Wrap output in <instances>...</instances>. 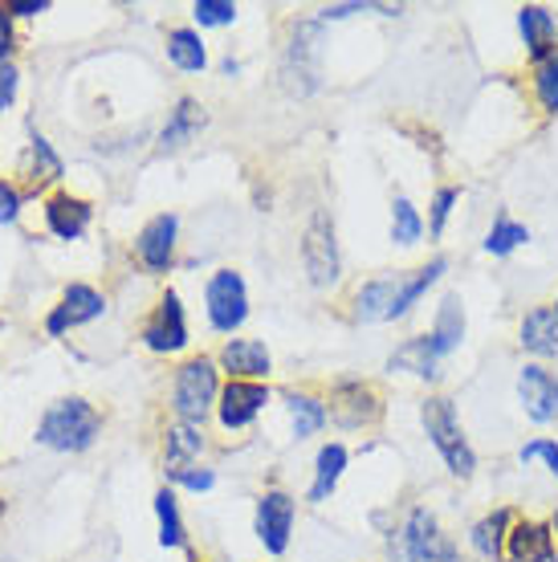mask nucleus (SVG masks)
I'll return each instance as SVG.
<instances>
[{
    "instance_id": "33",
    "label": "nucleus",
    "mask_w": 558,
    "mask_h": 562,
    "mask_svg": "<svg viewBox=\"0 0 558 562\" xmlns=\"http://www.w3.org/2000/svg\"><path fill=\"white\" fill-rule=\"evenodd\" d=\"M457 204H461V188H453V183L436 188L433 204H428V237H440V233H445L448 216H453Z\"/></svg>"
},
{
    "instance_id": "37",
    "label": "nucleus",
    "mask_w": 558,
    "mask_h": 562,
    "mask_svg": "<svg viewBox=\"0 0 558 562\" xmlns=\"http://www.w3.org/2000/svg\"><path fill=\"white\" fill-rule=\"evenodd\" d=\"M176 485H183V490H192V493H209L212 485H216V473H212V469H183V473H176Z\"/></svg>"
},
{
    "instance_id": "28",
    "label": "nucleus",
    "mask_w": 558,
    "mask_h": 562,
    "mask_svg": "<svg viewBox=\"0 0 558 562\" xmlns=\"http://www.w3.org/2000/svg\"><path fill=\"white\" fill-rule=\"evenodd\" d=\"M168 57L183 74H200L209 66V49H204L196 29H168Z\"/></svg>"
},
{
    "instance_id": "1",
    "label": "nucleus",
    "mask_w": 558,
    "mask_h": 562,
    "mask_svg": "<svg viewBox=\"0 0 558 562\" xmlns=\"http://www.w3.org/2000/svg\"><path fill=\"white\" fill-rule=\"evenodd\" d=\"M388 547L395 562H465L461 547L453 542V535L436 518V509L428 506L408 509L404 521L391 530Z\"/></svg>"
},
{
    "instance_id": "14",
    "label": "nucleus",
    "mask_w": 558,
    "mask_h": 562,
    "mask_svg": "<svg viewBox=\"0 0 558 562\" xmlns=\"http://www.w3.org/2000/svg\"><path fill=\"white\" fill-rule=\"evenodd\" d=\"M216 363L228 371V380L266 383L269 371H274V355H269V347L261 338H228Z\"/></svg>"
},
{
    "instance_id": "38",
    "label": "nucleus",
    "mask_w": 558,
    "mask_h": 562,
    "mask_svg": "<svg viewBox=\"0 0 558 562\" xmlns=\"http://www.w3.org/2000/svg\"><path fill=\"white\" fill-rule=\"evenodd\" d=\"M16 82H21V74H16L13 61H0V111H9V106H13Z\"/></svg>"
},
{
    "instance_id": "7",
    "label": "nucleus",
    "mask_w": 558,
    "mask_h": 562,
    "mask_svg": "<svg viewBox=\"0 0 558 562\" xmlns=\"http://www.w3.org/2000/svg\"><path fill=\"white\" fill-rule=\"evenodd\" d=\"M302 266H306L310 281L314 285H335L338 281V240H335V221L322 209H314L306 225V237H302Z\"/></svg>"
},
{
    "instance_id": "45",
    "label": "nucleus",
    "mask_w": 558,
    "mask_h": 562,
    "mask_svg": "<svg viewBox=\"0 0 558 562\" xmlns=\"http://www.w3.org/2000/svg\"><path fill=\"white\" fill-rule=\"evenodd\" d=\"M555 314H558V297H555Z\"/></svg>"
},
{
    "instance_id": "40",
    "label": "nucleus",
    "mask_w": 558,
    "mask_h": 562,
    "mask_svg": "<svg viewBox=\"0 0 558 562\" xmlns=\"http://www.w3.org/2000/svg\"><path fill=\"white\" fill-rule=\"evenodd\" d=\"M13 54V13H9V4H0V61H9Z\"/></svg>"
},
{
    "instance_id": "35",
    "label": "nucleus",
    "mask_w": 558,
    "mask_h": 562,
    "mask_svg": "<svg viewBox=\"0 0 558 562\" xmlns=\"http://www.w3.org/2000/svg\"><path fill=\"white\" fill-rule=\"evenodd\" d=\"M192 16H196V25L200 29L233 25V21H237V4H233V0H196Z\"/></svg>"
},
{
    "instance_id": "18",
    "label": "nucleus",
    "mask_w": 558,
    "mask_h": 562,
    "mask_svg": "<svg viewBox=\"0 0 558 562\" xmlns=\"http://www.w3.org/2000/svg\"><path fill=\"white\" fill-rule=\"evenodd\" d=\"M319 49H322V25H314V21L293 25V42H290V54H286V78H293V90H298V78H306V94L319 86Z\"/></svg>"
},
{
    "instance_id": "39",
    "label": "nucleus",
    "mask_w": 558,
    "mask_h": 562,
    "mask_svg": "<svg viewBox=\"0 0 558 562\" xmlns=\"http://www.w3.org/2000/svg\"><path fill=\"white\" fill-rule=\"evenodd\" d=\"M16 212H21V192H16L13 183L0 180V225H13Z\"/></svg>"
},
{
    "instance_id": "24",
    "label": "nucleus",
    "mask_w": 558,
    "mask_h": 562,
    "mask_svg": "<svg viewBox=\"0 0 558 562\" xmlns=\"http://www.w3.org/2000/svg\"><path fill=\"white\" fill-rule=\"evenodd\" d=\"M90 216H94V209L86 204V200L78 196H54L49 204H45V225H49V233L62 240H78L86 233V225H90Z\"/></svg>"
},
{
    "instance_id": "9",
    "label": "nucleus",
    "mask_w": 558,
    "mask_h": 562,
    "mask_svg": "<svg viewBox=\"0 0 558 562\" xmlns=\"http://www.w3.org/2000/svg\"><path fill=\"white\" fill-rule=\"evenodd\" d=\"M517 404L534 424L558 420V375L543 363H526L517 371Z\"/></svg>"
},
{
    "instance_id": "4",
    "label": "nucleus",
    "mask_w": 558,
    "mask_h": 562,
    "mask_svg": "<svg viewBox=\"0 0 558 562\" xmlns=\"http://www.w3.org/2000/svg\"><path fill=\"white\" fill-rule=\"evenodd\" d=\"M221 400V380H216V363L209 355H196L176 371V387H171V408L183 424H204L212 408Z\"/></svg>"
},
{
    "instance_id": "6",
    "label": "nucleus",
    "mask_w": 558,
    "mask_h": 562,
    "mask_svg": "<svg viewBox=\"0 0 558 562\" xmlns=\"http://www.w3.org/2000/svg\"><path fill=\"white\" fill-rule=\"evenodd\" d=\"M326 416L338 428H371L383 416V395L367 380H338L326 400Z\"/></svg>"
},
{
    "instance_id": "30",
    "label": "nucleus",
    "mask_w": 558,
    "mask_h": 562,
    "mask_svg": "<svg viewBox=\"0 0 558 562\" xmlns=\"http://www.w3.org/2000/svg\"><path fill=\"white\" fill-rule=\"evenodd\" d=\"M155 518H159V547H183V521H180V506H176V493L159 490L155 493Z\"/></svg>"
},
{
    "instance_id": "32",
    "label": "nucleus",
    "mask_w": 558,
    "mask_h": 562,
    "mask_svg": "<svg viewBox=\"0 0 558 562\" xmlns=\"http://www.w3.org/2000/svg\"><path fill=\"white\" fill-rule=\"evenodd\" d=\"M534 99H538V106H543L546 114H558V54H550L546 61H538L534 66Z\"/></svg>"
},
{
    "instance_id": "20",
    "label": "nucleus",
    "mask_w": 558,
    "mask_h": 562,
    "mask_svg": "<svg viewBox=\"0 0 558 562\" xmlns=\"http://www.w3.org/2000/svg\"><path fill=\"white\" fill-rule=\"evenodd\" d=\"M514 509L498 506L489 509L486 518H477L469 526V547H473L477 559L486 562H505V538H510V526H514Z\"/></svg>"
},
{
    "instance_id": "29",
    "label": "nucleus",
    "mask_w": 558,
    "mask_h": 562,
    "mask_svg": "<svg viewBox=\"0 0 558 562\" xmlns=\"http://www.w3.org/2000/svg\"><path fill=\"white\" fill-rule=\"evenodd\" d=\"M420 237H424V216L408 196H395L391 200V240L408 249V245H420Z\"/></svg>"
},
{
    "instance_id": "5",
    "label": "nucleus",
    "mask_w": 558,
    "mask_h": 562,
    "mask_svg": "<svg viewBox=\"0 0 558 562\" xmlns=\"http://www.w3.org/2000/svg\"><path fill=\"white\" fill-rule=\"evenodd\" d=\"M204 306H209V323L221 335H233L249 318V290L237 269H216L204 285Z\"/></svg>"
},
{
    "instance_id": "11",
    "label": "nucleus",
    "mask_w": 558,
    "mask_h": 562,
    "mask_svg": "<svg viewBox=\"0 0 558 562\" xmlns=\"http://www.w3.org/2000/svg\"><path fill=\"white\" fill-rule=\"evenodd\" d=\"M143 342L152 347L155 355H176L188 347V323H183V302L176 290H168V294L159 297V306H155V314L147 318V326H143Z\"/></svg>"
},
{
    "instance_id": "21",
    "label": "nucleus",
    "mask_w": 558,
    "mask_h": 562,
    "mask_svg": "<svg viewBox=\"0 0 558 562\" xmlns=\"http://www.w3.org/2000/svg\"><path fill=\"white\" fill-rule=\"evenodd\" d=\"M517 342L522 351L534 355V359H555L558 355V314L555 306H534L522 314V326H517Z\"/></svg>"
},
{
    "instance_id": "10",
    "label": "nucleus",
    "mask_w": 558,
    "mask_h": 562,
    "mask_svg": "<svg viewBox=\"0 0 558 562\" xmlns=\"http://www.w3.org/2000/svg\"><path fill=\"white\" fill-rule=\"evenodd\" d=\"M293 497L281 490H269L257 497V518H253V530L261 538V547L269 554H286L290 547V535H293Z\"/></svg>"
},
{
    "instance_id": "15",
    "label": "nucleus",
    "mask_w": 558,
    "mask_h": 562,
    "mask_svg": "<svg viewBox=\"0 0 558 562\" xmlns=\"http://www.w3.org/2000/svg\"><path fill=\"white\" fill-rule=\"evenodd\" d=\"M107 314V297L98 294L94 285H82V281H74L66 285V294H62V306L45 318V330L49 335H66L70 326H82V323H94Z\"/></svg>"
},
{
    "instance_id": "43",
    "label": "nucleus",
    "mask_w": 558,
    "mask_h": 562,
    "mask_svg": "<svg viewBox=\"0 0 558 562\" xmlns=\"http://www.w3.org/2000/svg\"><path fill=\"white\" fill-rule=\"evenodd\" d=\"M550 530H555V542H558V509L550 514Z\"/></svg>"
},
{
    "instance_id": "41",
    "label": "nucleus",
    "mask_w": 558,
    "mask_h": 562,
    "mask_svg": "<svg viewBox=\"0 0 558 562\" xmlns=\"http://www.w3.org/2000/svg\"><path fill=\"white\" fill-rule=\"evenodd\" d=\"M371 4H359V0H350V4H326L322 9V21H343V16H355V13H367Z\"/></svg>"
},
{
    "instance_id": "8",
    "label": "nucleus",
    "mask_w": 558,
    "mask_h": 562,
    "mask_svg": "<svg viewBox=\"0 0 558 562\" xmlns=\"http://www.w3.org/2000/svg\"><path fill=\"white\" fill-rule=\"evenodd\" d=\"M400 294H404V273H388V278L364 281L355 297H350V318L355 323H395V310H400Z\"/></svg>"
},
{
    "instance_id": "22",
    "label": "nucleus",
    "mask_w": 558,
    "mask_h": 562,
    "mask_svg": "<svg viewBox=\"0 0 558 562\" xmlns=\"http://www.w3.org/2000/svg\"><path fill=\"white\" fill-rule=\"evenodd\" d=\"M209 127V114H204V106L196 99H180L176 102V111H171L168 127L159 131V151H180V147H188V143L200 135V131Z\"/></svg>"
},
{
    "instance_id": "46",
    "label": "nucleus",
    "mask_w": 558,
    "mask_h": 562,
    "mask_svg": "<svg viewBox=\"0 0 558 562\" xmlns=\"http://www.w3.org/2000/svg\"><path fill=\"white\" fill-rule=\"evenodd\" d=\"M550 562H558V554H555V559H550Z\"/></svg>"
},
{
    "instance_id": "13",
    "label": "nucleus",
    "mask_w": 558,
    "mask_h": 562,
    "mask_svg": "<svg viewBox=\"0 0 558 562\" xmlns=\"http://www.w3.org/2000/svg\"><path fill=\"white\" fill-rule=\"evenodd\" d=\"M269 404V387L266 383H245V380H228V387H221V400H216V416H221V428L228 432H241L249 428L261 408Z\"/></svg>"
},
{
    "instance_id": "12",
    "label": "nucleus",
    "mask_w": 558,
    "mask_h": 562,
    "mask_svg": "<svg viewBox=\"0 0 558 562\" xmlns=\"http://www.w3.org/2000/svg\"><path fill=\"white\" fill-rule=\"evenodd\" d=\"M176 237H180V216L176 212H159L135 237V254L152 273H168L176 261Z\"/></svg>"
},
{
    "instance_id": "25",
    "label": "nucleus",
    "mask_w": 558,
    "mask_h": 562,
    "mask_svg": "<svg viewBox=\"0 0 558 562\" xmlns=\"http://www.w3.org/2000/svg\"><path fill=\"white\" fill-rule=\"evenodd\" d=\"M436 367H440V359H436L433 347H428V335L408 338V342H400V347L388 355V371H408V375H416V380H428V383L440 375Z\"/></svg>"
},
{
    "instance_id": "34",
    "label": "nucleus",
    "mask_w": 558,
    "mask_h": 562,
    "mask_svg": "<svg viewBox=\"0 0 558 562\" xmlns=\"http://www.w3.org/2000/svg\"><path fill=\"white\" fill-rule=\"evenodd\" d=\"M29 155H33V183H49V180H62V159L54 155V147L37 135V139L29 143Z\"/></svg>"
},
{
    "instance_id": "23",
    "label": "nucleus",
    "mask_w": 558,
    "mask_h": 562,
    "mask_svg": "<svg viewBox=\"0 0 558 562\" xmlns=\"http://www.w3.org/2000/svg\"><path fill=\"white\" fill-rule=\"evenodd\" d=\"M347 464H350L347 445H338V440L322 445L319 457H314V481H310V502H314V506L331 502V493L338 490V481H343V473H347Z\"/></svg>"
},
{
    "instance_id": "19",
    "label": "nucleus",
    "mask_w": 558,
    "mask_h": 562,
    "mask_svg": "<svg viewBox=\"0 0 558 562\" xmlns=\"http://www.w3.org/2000/svg\"><path fill=\"white\" fill-rule=\"evenodd\" d=\"M465 330H469V323H465L461 294H445L440 297V306H436L433 326H428V347H433L436 359H448L453 351H461Z\"/></svg>"
},
{
    "instance_id": "17",
    "label": "nucleus",
    "mask_w": 558,
    "mask_h": 562,
    "mask_svg": "<svg viewBox=\"0 0 558 562\" xmlns=\"http://www.w3.org/2000/svg\"><path fill=\"white\" fill-rule=\"evenodd\" d=\"M517 33H522L526 57L534 66L546 61L550 54H558V16L546 4H522L517 9Z\"/></svg>"
},
{
    "instance_id": "26",
    "label": "nucleus",
    "mask_w": 558,
    "mask_h": 562,
    "mask_svg": "<svg viewBox=\"0 0 558 562\" xmlns=\"http://www.w3.org/2000/svg\"><path fill=\"white\" fill-rule=\"evenodd\" d=\"M204 452V432L196 428V424H176L168 428V440H164V464H168V477L183 473V469H192V461Z\"/></svg>"
},
{
    "instance_id": "44",
    "label": "nucleus",
    "mask_w": 558,
    "mask_h": 562,
    "mask_svg": "<svg viewBox=\"0 0 558 562\" xmlns=\"http://www.w3.org/2000/svg\"><path fill=\"white\" fill-rule=\"evenodd\" d=\"M0 514H4V497H0Z\"/></svg>"
},
{
    "instance_id": "3",
    "label": "nucleus",
    "mask_w": 558,
    "mask_h": 562,
    "mask_svg": "<svg viewBox=\"0 0 558 562\" xmlns=\"http://www.w3.org/2000/svg\"><path fill=\"white\" fill-rule=\"evenodd\" d=\"M98 432H102L98 408L70 395V400H57L45 408L42 424H37V445L57 452H86L98 440Z\"/></svg>"
},
{
    "instance_id": "31",
    "label": "nucleus",
    "mask_w": 558,
    "mask_h": 562,
    "mask_svg": "<svg viewBox=\"0 0 558 562\" xmlns=\"http://www.w3.org/2000/svg\"><path fill=\"white\" fill-rule=\"evenodd\" d=\"M526 240H531V228L517 225V221H510V216H498V221H493V228H489V237H486V254L510 257L517 245H526Z\"/></svg>"
},
{
    "instance_id": "36",
    "label": "nucleus",
    "mask_w": 558,
    "mask_h": 562,
    "mask_svg": "<svg viewBox=\"0 0 558 562\" xmlns=\"http://www.w3.org/2000/svg\"><path fill=\"white\" fill-rule=\"evenodd\" d=\"M534 461H543L546 473L558 481V440L538 436V440H531V445H522V449H517V464H534Z\"/></svg>"
},
{
    "instance_id": "42",
    "label": "nucleus",
    "mask_w": 558,
    "mask_h": 562,
    "mask_svg": "<svg viewBox=\"0 0 558 562\" xmlns=\"http://www.w3.org/2000/svg\"><path fill=\"white\" fill-rule=\"evenodd\" d=\"M49 9V0H9V13L13 16H37Z\"/></svg>"
},
{
    "instance_id": "2",
    "label": "nucleus",
    "mask_w": 558,
    "mask_h": 562,
    "mask_svg": "<svg viewBox=\"0 0 558 562\" xmlns=\"http://www.w3.org/2000/svg\"><path fill=\"white\" fill-rule=\"evenodd\" d=\"M420 424H424V432L433 440V449L440 452V461H445L448 473L457 481L473 477L477 452H473V445H469V436H465L461 420H457L453 400H448V395H428V400L420 404Z\"/></svg>"
},
{
    "instance_id": "16",
    "label": "nucleus",
    "mask_w": 558,
    "mask_h": 562,
    "mask_svg": "<svg viewBox=\"0 0 558 562\" xmlns=\"http://www.w3.org/2000/svg\"><path fill=\"white\" fill-rule=\"evenodd\" d=\"M555 550V530L550 521L538 518H517L505 538V562H550Z\"/></svg>"
},
{
    "instance_id": "27",
    "label": "nucleus",
    "mask_w": 558,
    "mask_h": 562,
    "mask_svg": "<svg viewBox=\"0 0 558 562\" xmlns=\"http://www.w3.org/2000/svg\"><path fill=\"white\" fill-rule=\"evenodd\" d=\"M286 408H290V424H293V436H298V440L322 432L326 420H331V416H326V404L310 392H286Z\"/></svg>"
}]
</instances>
